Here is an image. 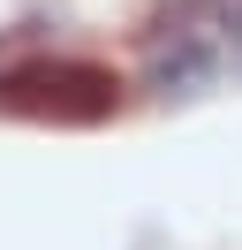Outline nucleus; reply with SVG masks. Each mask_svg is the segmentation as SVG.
<instances>
[{"mask_svg":"<svg viewBox=\"0 0 242 250\" xmlns=\"http://www.w3.org/2000/svg\"><path fill=\"white\" fill-rule=\"evenodd\" d=\"M0 106L23 114V122L83 129V122H106L121 106V76L99 61H76V53H30V61L0 68Z\"/></svg>","mask_w":242,"mask_h":250,"instance_id":"1","label":"nucleus"}]
</instances>
